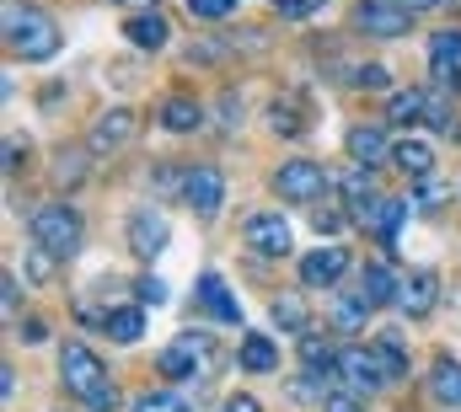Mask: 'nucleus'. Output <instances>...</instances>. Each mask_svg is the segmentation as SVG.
<instances>
[{"label": "nucleus", "instance_id": "obj_9", "mask_svg": "<svg viewBox=\"0 0 461 412\" xmlns=\"http://www.w3.org/2000/svg\"><path fill=\"white\" fill-rule=\"evenodd\" d=\"M344 273H348L344 246H317L312 257H301V284H312V290H328V284H339Z\"/></svg>", "mask_w": 461, "mask_h": 412}, {"label": "nucleus", "instance_id": "obj_11", "mask_svg": "<svg viewBox=\"0 0 461 412\" xmlns=\"http://www.w3.org/2000/svg\"><path fill=\"white\" fill-rule=\"evenodd\" d=\"M210 348V337H199V332H183L177 343H167L161 348V359H156V370L167 375V381H183V375H194V364H199V354Z\"/></svg>", "mask_w": 461, "mask_h": 412}, {"label": "nucleus", "instance_id": "obj_41", "mask_svg": "<svg viewBox=\"0 0 461 412\" xmlns=\"http://www.w3.org/2000/svg\"><path fill=\"white\" fill-rule=\"evenodd\" d=\"M0 397H5V402L16 397V370H0Z\"/></svg>", "mask_w": 461, "mask_h": 412}, {"label": "nucleus", "instance_id": "obj_30", "mask_svg": "<svg viewBox=\"0 0 461 412\" xmlns=\"http://www.w3.org/2000/svg\"><path fill=\"white\" fill-rule=\"evenodd\" d=\"M301 359H306L312 375H317V370H322V375H339V354H333L322 337H306V343H301Z\"/></svg>", "mask_w": 461, "mask_h": 412}, {"label": "nucleus", "instance_id": "obj_16", "mask_svg": "<svg viewBox=\"0 0 461 412\" xmlns=\"http://www.w3.org/2000/svg\"><path fill=\"white\" fill-rule=\"evenodd\" d=\"M402 214H408L402 199H370L365 214H359V225H365V230H375L381 241H392V236H397V225H402Z\"/></svg>", "mask_w": 461, "mask_h": 412}, {"label": "nucleus", "instance_id": "obj_45", "mask_svg": "<svg viewBox=\"0 0 461 412\" xmlns=\"http://www.w3.org/2000/svg\"><path fill=\"white\" fill-rule=\"evenodd\" d=\"M446 5H456V11H461V0H446Z\"/></svg>", "mask_w": 461, "mask_h": 412}, {"label": "nucleus", "instance_id": "obj_35", "mask_svg": "<svg viewBox=\"0 0 461 412\" xmlns=\"http://www.w3.org/2000/svg\"><path fill=\"white\" fill-rule=\"evenodd\" d=\"M344 214H348V209H339V204H322V209H317V214H312V225H317V230H328V236H333V230H339V225H344Z\"/></svg>", "mask_w": 461, "mask_h": 412}, {"label": "nucleus", "instance_id": "obj_4", "mask_svg": "<svg viewBox=\"0 0 461 412\" xmlns=\"http://www.w3.org/2000/svg\"><path fill=\"white\" fill-rule=\"evenodd\" d=\"M339 386H344L348 397H370V391L386 386V370H381L375 348H344L339 354Z\"/></svg>", "mask_w": 461, "mask_h": 412}, {"label": "nucleus", "instance_id": "obj_14", "mask_svg": "<svg viewBox=\"0 0 461 412\" xmlns=\"http://www.w3.org/2000/svg\"><path fill=\"white\" fill-rule=\"evenodd\" d=\"M359 295L370 300V306H386V300H397L402 295V284H397V273H392V263H365V273H359Z\"/></svg>", "mask_w": 461, "mask_h": 412}, {"label": "nucleus", "instance_id": "obj_42", "mask_svg": "<svg viewBox=\"0 0 461 412\" xmlns=\"http://www.w3.org/2000/svg\"><path fill=\"white\" fill-rule=\"evenodd\" d=\"M0 295H5V310H16V279H11V273L0 279Z\"/></svg>", "mask_w": 461, "mask_h": 412}, {"label": "nucleus", "instance_id": "obj_25", "mask_svg": "<svg viewBox=\"0 0 461 412\" xmlns=\"http://www.w3.org/2000/svg\"><path fill=\"white\" fill-rule=\"evenodd\" d=\"M386 123H397V129L424 123V92H397V97L386 103Z\"/></svg>", "mask_w": 461, "mask_h": 412}, {"label": "nucleus", "instance_id": "obj_43", "mask_svg": "<svg viewBox=\"0 0 461 412\" xmlns=\"http://www.w3.org/2000/svg\"><path fill=\"white\" fill-rule=\"evenodd\" d=\"M397 5H402V11H413V16H419V11H429V5H446V0H397Z\"/></svg>", "mask_w": 461, "mask_h": 412}, {"label": "nucleus", "instance_id": "obj_28", "mask_svg": "<svg viewBox=\"0 0 461 412\" xmlns=\"http://www.w3.org/2000/svg\"><path fill=\"white\" fill-rule=\"evenodd\" d=\"M429 381H435V397H440V402H451V408H461V364H451V359H440Z\"/></svg>", "mask_w": 461, "mask_h": 412}, {"label": "nucleus", "instance_id": "obj_12", "mask_svg": "<svg viewBox=\"0 0 461 412\" xmlns=\"http://www.w3.org/2000/svg\"><path fill=\"white\" fill-rule=\"evenodd\" d=\"M129 246H134V257H156V252L167 246V214L134 209V214H129Z\"/></svg>", "mask_w": 461, "mask_h": 412}, {"label": "nucleus", "instance_id": "obj_3", "mask_svg": "<svg viewBox=\"0 0 461 412\" xmlns=\"http://www.w3.org/2000/svg\"><path fill=\"white\" fill-rule=\"evenodd\" d=\"M32 241L49 246L54 257H70V252L81 246V214L70 204H43L32 214Z\"/></svg>", "mask_w": 461, "mask_h": 412}, {"label": "nucleus", "instance_id": "obj_26", "mask_svg": "<svg viewBox=\"0 0 461 412\" xmlns=\"http://www.w3.org/2000/svg\"><path fill=\"white\" fill-rule=\"evenodd\" d=\"M103 327H108V337H113V343H140L145 316H140L134 306H123V310H108V316H103Z\"/></svg>", "mask_w": 461, "mask_h": 412}, {"label": "nucleus", "instance_id": "obj_10", "mask_svg": "<svg viewBox=\"0 0 461 412\" xmlns=\"http://www.w3.org/2000/svg\"><path fill=\"white\" fill-rule=\"evenodd\" d=\"M183 199L194 204V214H215L221 199H226V177H221L215 166H194V172L183 177Z\"/></svg>", "mask_w": 461, "mask_h": 412}, {"label": "nucleus", "instance_id": "obj_6", "mask_svg": "<svg viewBox=\"0 0 461 412\" xmlns=\"http://www.w3.org/2000/svg\"><path fill=\"white\" fill-rule=\"evenodd\" d=\"M354 27L365 38H402L413 27V11H402L397 0H359L354 5Z\"/></svg>", "mask_w": 461, "mask_h": 412}, {"label": "nucleus", "instance_id": "obj_19", "mask_svg": "<svg viewBox=\"0 0 461 412\" xmlns=\"http://www.w3.org/2000/svg\"><path fill=\"white\" fill-rule=\"evenodd\" d=\"M129 134H134V112L118 107V112H108V118H97V129H92V150H97V156H103V150H118Z\"/></svg>", "mask_w": 461, "mask_h": 412}, {"label": "nucleus", "instance_id": "obj_7", "mask_svg": "<svg viewBox=\"0 0 461 412\" xmlns=\"http://www.w3.org/2000/svg\"><path fill=\"white\" fill-rule=\"evenodd\" d=\"M429 70L440 81V92H461V32H435L429 38Z\"/></svg>", "mask_w": 461, "mask_h": 412}, {"label": "nucleus", "instance_id": "obj_5", "mask_svg": "<svg viewBox=\"0 0 461 412\" xmlns=\"http://www.w3.org/2000/svg\"><path fill=\"white\" fill-rule=\"evenodd\" d=\"M274 188H279V199H290V204H312V199L328 193V172H322L317 161H285V166L274 172Z\"/></svg>", "mask_w": 461, "mask_h": 412}, {"label": "nucleus", "instance_id": "obj_23", "mask_svg": "<svg viewBox=\"0 0 461 412\" xmlns=\"http://www.w3.org/2000/svg\"><path fill=\"white\" fill-rule=\"evenodd\" d=\"M279 364V348L268 343V337H241V370H252V375H263V370H274Z\"/></svg>", "mask_w": 461, "mask_h": 412}, {"label": "nucleus", "instance_id": "obj_29", "mask_svg": "<svg viewBox=\"0 0 461 412\" xmlns=\"http://www.w3.org/2000/svg\"><path fill=\"white\" fill-rule=\"evenodd\" d=\"M424 123L429 129H440V134H456V112L446 107V92L435 86V92H424Z\"/></svg>", "mask_w": 461, "mask_h": 412}, {"label": "nucleus", "instance_id": "obj_32", "mask_svg": "<svg viewBox=\"0 0 461 412\" xmlns=\"http://www.w3.org/2000/svg\"><path fill=\"white\" fill-rule=\"evenodd\" d=\"M134 412H194L183 397H172V391H145L140 402H134Z\"/></svg>", "mask_w": 461, "mask_h": 412}, {"label": "nucleus", "instance_id": "obj_33", "mask_svg": "<svg viewBox=\"0 0 461 412\" xmlns=\"http://www.w3.org/2000/svg\"><path fill=\"white\" fill-rule=\"evenodd\" d=\"M230 11H236V0H188V16H199V22H226Z\"/></svg>", "mask_w": 461, "mask_h": 412}, {"label": "nucleus", "instance_id": "obj_36", "mask_svg": "<svg viewBox=\"0 0 461 412\" xmlns=\"http://www.w3.org/2000/svg\"><path fill=\"white\" fill-rule=\"evenodd\" d=\"M354 86H359V92H386V70H381V65H365V70L354 76Z\"/></svg>", "mask_w": 461, "mask_h": 412}, {"label": "nucleus", "instance_id": "obj_21", "mask_svg": "<svg viewBox=\"0 0 461 412\" xmlns=\"http://www.w3.org/2000/svg\"><path fill=\"white\" fill-rule=\"evenodd\" d=\"M375 359H381V370H386V381H402L408 375V348H402V337L386 327V332H375Z\"/></svg>", "mask_w": 461, "mask_h": 412}, {"label": "nucleus", "instance_id": "obj_31", "mask_svg": "<svg viewBox=\"0 0 461 412\" xmlns=\"http://www.w3.org/2000/svg\"><path fill=\"white\" fill-rule=\"evenodd\" d=\"M365 316H370V300H365V295H344V300L333 306V321H339L344 332H354V327H359Z\"/></svg>", "mask_w": 461, "mask_h": 412}, {"label": "nucleus", "instance_id": "obj_39", "mask_svg": "<svg viewBox=\"0 0 461 412\" xmlns=\"http://www.w3.org/2000/svg\"><path fill=\"white\" fill-rule=\"evenodd\" d=\"M328 412H365V408H359L348 391H339V397H328Z\"/></svg>", "mask_w": 461, "mask_h": 412}, {"label": "nucleus", "instance_id": "obj_18", "mask_svg": "<svg viewBox=\"0 0 461 412\" xmlns=\"http://www.w3.org/2000/svg\"><path fill=\"white\" fill-rule=\"evenodd\" d=\"M199 300H204V310H210L215 321H241V306L230 300V290H226L221 273H204V279H199Z\"/></svg>", "mask_w": 461, "mask_h": 412}, {"label": "nucleus", "instance_id": "obj_24", "mask_svg": "<svg viewBox=\"0 0 461 412\" xmlns=\"http://www.w3.org/2000/svg\"><path fill=\"white\" fill-rule=\"evenodd\" d=\"M199 103H188V97H172V103L161 107V129H172V134H194L199 129Z\"/></svg>", "mask_w": 461, "mask_h": 412}, {"label": "nucleus", "instance_id": "obj_8", "mask_svg": "<svg viewBox=\"0 0 461 412\" xmlns=\"http://www.w3.org/2000/svg\"><path fill=\"white\" fill-rule=\"evenodd\" d=\"M247 246L258 257H285L290 252V219L285 214H252L247 219Z\"/></svg>", "mask_w": 461, "mask_h": 412}, {"label": "nucleus", "instance_id": "obj_44", "mask_svg": "<svg viewBox=\"0 0 461 412\" xmlns=\"http://www.w3.org/2000/svg\"><path fill=\"white\" fill-rule=\"evenodd\" d=\"M118 5H156V0H118Z\"/></svg>", "mask_w": 461, "mask_h": 412}, {"label": "nucleus", "instance_id": "obj_34", "mask_svg": "<svg viewBox=\"0 0 461 412\" xmlns=\"http://www.w3.org/2000/svg\"><path fill=\"white\" fill-rule=\"evenodd\" d=\"M328 0H274V11L285 16V22H306V16H317Z\"/></svg>", "mask_w": 461, "mask_h": 412}, {"label": "nucleus", "instance_id": "obj_27", "mask_svg": "<svg viewBox=\"0 0 461 412\" xmlns=\"http://www.w3.org/2000/svg\"><path fill=\"white\" fill-rule=\"evenodd\" d=\"M306 321H312L306 316V300H295V295H279L274 300V327L279 332H306Z\"/></svg>", "mask_w": 461, "mask_h": 412}, {"label": "nucleus", "instance_id": "obj_20", "mask_svg": "<svg viewBox=\"0 0 461 412\" xmlns=\"http://www.w3.org/2000/svg\"><path fill=\"white\" fill-rule=\"evenodd\" d=\"M392 161L408 172V177H435V150L424 139H397L392 145Z\"/></svg>", "mask_w": 461, "mask_h": 412}, {"label": "nucleus", "instance_id": "obj_2", "mask_svg": "<svg viewBox=\"0 0 461 412\" xmlns=\"http://www.w3.org/2000/svg\"><path fill=\"white\" fill-rule=\"evenodd\" d=\"M5 43L22 54V59H54L59 54V27L49 11L38 5H22V0H5Z\"/></svg>", "mask_w": 461, "mask_h": 412}, {"label": "nucleus", "instance_id": "obj_1", "mask_svg": "<svg viewBox=\"0 0 461 412\" xmlns=\"http://www.w3.org/2000/svg\"><path fill=\"white\" fill-rule=\"evenodd\" d=\"M59 375H65V386H70V397H76L81 408H92V412H113L118 408L113 381H108L103 359H97L86 343H65V354H59Z\"/></svg>", "mask_w": 461, "mask_h": 412}, {"label": "nucleus", "instance_id": "obj_37", "mask_svg": "<svg viewBox=\"0 0 461 412\" xmlns=\"http://www.w3.org/2000/svg\"><path fill=\"white\" fill-rule=\"evenodd\" d=\"M419 204H424V209L446 204V188H440V183H435V177H419Z\"/></svg>", "mask_w": 461, "mask_h": 412}, {"label": "nucleus", "instance_id": "obj_40", "mask_svg": "<svg viewBox=\"0 0 461 412\" xmlns=\"http://www.w3.org/2000/svg\"><path fill=\"white\" fill-rule=\"evenodd\" d=\"M226 412H263V408H258V402H252L247 391H236V397H230V402H226Z\"/></svg>", "mask_w": 461, "mask_h": 412}, {"label": "nucleus", "instance_id": "obj_13", "mask_svg": "<svg viewBox=\"0 0 461 412\" xmlns=\"http://www.w3.org/2000/svg\"><path fill=\"white\" fill-rule=\"evenodd\" d=\"M123 38H129L134 49H161V43L172 38V27H167V16L150 5V11H140V16H129V22H123Z\"/></svg>", "mask_w": 461, "mask_h": 412}, {"label": "nucleus", "instance_id": "obj_22", "mask_svg": "<svg viewBox=\"0 0 461 412\" xmlns=\"http://www.w3.org/2000/svg\"><path fill=\"white\" fill-rule=\"evenodd\" d=\"M268 123H274V134H285V139L306 134V107H301V97H285V103H274Z\"/></svg>", "mask_w": 461, "mask_h": 412}, {"label": "nucleus", "instance_id": "obj_17", "mask_svg": "<svg viewBox=\"0 0 461 412\" xmlns=\"http://www.w3.org/2000/svg\"><path fill=\"white\" fill-rule=\"evenodd\" d=\"M348 156L359 161V166H375V161H386L392 156V145H386V134L381 129H370V123H359V129H348Z\"/></svg>", "mask_w": 461, "mask_h": 412}, {"label": "nucleus", "instance_id": "obj_15", "mask_svg": "<svg viewBox=\"0 0 461 412\" xmlns=\"http://www.w3.org/2000/svg\"><path fill=\"white\" fill-rule=\"evenodd\" d=\"M435 295H440V279H435L429 268H419V273H408L397 306L408 310V316H429V310H435Z\"/></svg>", "mask_w": 461, "mask_h": 412}, {"label": "nucleus", "instance_id": "obj_38", "mask_svg": "<svg viewBox=\"0 0 461 412\" xmlns=\"http://www.w3.org/2000/svg\"><path fill=\"white\" fill-rule=\"evenodd\" d=\"M140 300L161 306V300H167V284H161V279H145V284H140Z\"/></svg>", "mask_w": 461, "mask_h": 412}]
</instances>
